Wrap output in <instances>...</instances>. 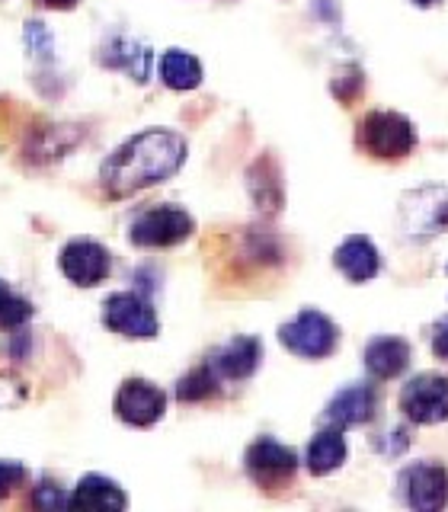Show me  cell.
<instances>
[{
	"mask_svg": "<svg viewBox=\"0 0 448 512\" xmlns=\"http://www.w3.org/2000/svg\"><path fill=\"white\" fill-rule=\"evenodd\" d=\"M32 311L36 308H32L26 298H20L4 279H0V330H20L32 317Z\"/></svg>",
	"mask_w": 448,
	"mask_h": 512,
	"instance_id": "ffe728a7",
	"label": "cell"
},
{
	"mask_svg": "<svg viewBox=\"0 0 448 512\" xmlns=\"http://www.w3.org/2000/svg\"><path fill=\"white\" fill-rule=\"evenodd\" d=\"M410 365V346L397 336H378L365 346V368L378 381H391L404 375Z\"/></svg>",
	"mask_w": 448,
	"mask_h": 512,
	"instance_id": "2e32d148",
	"label": "cell"
},
{
	"mask_svg": "<svg viewBox=\"0 0 448 512\" xmlns=\"http://www.w3.org/2000/svg\"><path fill=\"white\" fill-rule=\"evenodd\" d=\"M42 7H48V10H74L80 0H39Z\"/></svg>",
	"mask_w": 448,
	"mask_h": 512,
	"instance_id": "d4e9b609",
	"label": "cell"
},
{
	"mask_svg": "<svg viewBox=\"0 0 448 512\" xmlns=\"http://www.w3.org/2000/svg\"><path fill=\"white\" fill-rule=\"evenodd\" d=\"M372 413H375V394L368 384H349V388H343L340 394H336L324 410L327 423L340 426V429L372 420Z\"/></svg>",
	"mask_w": 448,
	"mask_h": 512,
	"instance_id": "5bb4252c",
	"label": "cell"
},
{
	"mask_svg": "<svg viewBox=\"0 0 448 512\" xmlns=\"http://www.w3.org/2000/svg\"><path fill=\"white\" fill-rule=\"evenodd\" d=\"M263 359V346L253 336H237L224 349H218L208 365L215 368V375L221 381H244L256 372V365Z\"/></svg>",
	"mask_w": 448,
	"mask_h": 512,
	"instance_id": "7c38bea8",
	"label": "cell"
},
{
	"mask_svg": "<svg viewBox=\"0 0 448 512\" xmlns=\"http://www.w3.org/2000/svg\"><path fill=\"white\" fill-rule=\"evenodd\" d=\"M400 487L407 503L420 512H439L448 506V471L439 464H416L400 477Z\"/></svg>",
	"mask_w": 448,
	"mask_h": 512,
	"instance_id": "30bf717a",
	"label": "cell"
},
{
	"mask_svg": "<svg viewBox=\"0 0 448 512\" xmlns=\"http://www.w3.org/2000/svg\"><path fill=\"white\" fill-rule=\"evenodd\" d=\"M112 48L119 52L106 58L112 68H125L135 80H148V48H138L132 42H116Z\"/></svg>",
	"mask_w": 448,
	"mask_h": 512,
	"instance_id": "44dd1931",
	"label": "cell"
},
{
	"mask_svg": "<svg viewBox=\"0 0 448 512\" xmlns=\"http://www.w3.org/2000/svg\"><path fill=\"white\" fill-rule=\"evenodd\" d=\"M400 410L413 423L432 426L448 420V378L442 375H420L400 391Z\"/></svg>",
	"mask_w": 448,
	"mask_h": 512,
	"instance_id": "8992f818",
	"label": "cell"
},
{
	"mask_svg": "<svg viewBox=\"0 0 448 512\" xmlns=\"http://www.w3.org/2000/svg\"><path fill=\"white\" fill-rule=\"evenodd\" d=\"M26 480V468L20 461H0V500L10 493V490H16Z\"/></svg>",
	"mask_w": 448,
	"mask_h": 512,
	"instance_id": "7402d4cb",
	"label": "cell"
},
{
	"mask_svg": "<svg viewBox=\"0 0 448 512\" xmlns=\"http://www.w3.org/2000/svg\"><path fill=\"white\" fill-rule=\"evenodd\" d=\"M183 160H186V141L176 132H167V128H151V132L128 138L106 160L100 180L109 196L125 199L148 186L170 180L183 167Z\"/></svg>",
	"mask_w": 448,
	"mask_h": 512,
	"instance_id": "6da1fadb",
	"label": "cell"
},
{
	"mask_svg": "<svg viewBox=\"0 0 448 512\" xmlns=\"http://www.w3.org/2000/svg\"><path fill=\"white\" fill-rule=\"evenodd\" d=\"M32 506H39V509H58V506H68V496H64L55 484H39L36 493H32Z\"/></svg>",
	"mask_w": 448,
	"mask_h": 512,
	"instance_id": "603a6c76",
	"label": "cell"
},
{
	"mask_svg": "<svg viewBox=\"0 0 448 512\" xmlns=\"http://www.w3.org/2000/svg\"><path fill=\"white\" fill-rule=\"evenodd\" d=\"M58 266L71 285L93 288L109 276L112 260H109V250L103 244H96V240H71V244L61 250Z\"/></svg>",
	"mask_w": 448,
	"mask_h": 512,
	"instance_id": "ba28073f",
	"label": "cell"
},
{
	"mask_svg": "<svg viewBox=\"0 0 448 512\" xmlns=\"http://www.w3.org/2000/svg\"><path fill=\"white\" fill-rule=\"evenodd\" d=\"M298 455L276 439H256L247 448V474L260 487H282L295 477Z\"/></svg>",
	"mask_w": 448,
	"mask_h": 512,
	"instance_id": "52a82bcc",
	"label": "cell"
},
{
	"mask_svg": "<svg viewBox=\"0 0 448 512\" xmlns=\"http://www.w3.org/2000/svg\"><path fill=\"white\" fill-rule=\"evenodd\" d=\"M359 141L378 160H400L416 148V132L400 112H368L359 125Z\"/></svg>",
	"mask_w": 448,
	"mask_h": 512,
	"instance_id": "7a4b0ae2",
	"label": "cell"
},
{
	"mask_svg": "<svg viewBox=\"0 0 448 512\" xmlns=\"http://www.w3.org/2000/svg\"><path fill=\"white\" fill-rule=\"evenodd\" d=\"M167 410V394L144 378H128L116 394V416L128 426H154Z\"/></svg>",
	"mask_w": 448,
	"mask_h": 512,
	"instance_id": "9c48e42d",
	"label": "cell"
},
{
	"mask_svg": "<svg viewBox=\"0 0 448 512\" xmlns=\"http://www.w3.org/2000/svg\"><path fill=\"white\" fill-rule=\"evenodd\" d=\"M333 263H336V269H340L349 282H368V279H375L378 276V266H381L378 247L368 237H362V234L346 237L343 244H340V250H336Z\"/></svg>",
	"mask_w": 448,
	"mask_h": 512,
	"instance_id": "9a60e30c",
	"label": "cell"
},
{
	"mask_svg": "<svg viewBox=\"0 0 448 512\" xmlns=\"http://www.w3.org/2000/svg\"><path fill=\"white\" fill-rule=\"evenodd\" d=\"M413 4H416V7H436L439 0H413Z\"/></svg>",
	"mask_w": 448,
	"mask_h": 512,
	"instance_id": "484cf974",
	"label": "cell"
},
{
	"mask_svg": "<svg viewBox=\"0 0 448 512\" xmlns=\"http://www.w3.org/2000/svg\"><path fill=\"white\" fill-rule=\"evenodd\" d=\"M346 455H349V448H346V439L340 436V426L324 429V432H317L308 445V468L317 477L333 474L346 461Z\"/></svg>",
	"mask_w": 448,
	"mask_h": 512,
	"instance_id": "e0dca14e",
	"label": "cell"
},
{
	"mask_svg": "<svg viewBox=\"0 0 448 512\" xmlns=\"http://www.w3.org/2000/svg\"><path fill=\"white\" fill-rule=\"evenodd\" d=\"M218 381L221 378L215 375V368L205 362L180 378V384H176V397H180L183 404H199V400H208L218 394Z\"/></svg>",
	"mask_w": 448,
	"mask_h": 512,
	"instance_id": "d6986e66",
	"label": "cell"
},
{
	"mask_svg": "<svg viewBox=\"0 0 448 512\" xmlns=\"http://www.w3.org/2000/svg\"><path fill=\"white\" fill-rule=\"evenodd\" d=\"M432 352H436V359L448 362V320H442L436 333H432Z\"/></svg>",
	"mask_w": 448,
	"mask_h": 512,
	"instance_id": "cb8c5ba5",
	"label": "cell"
},
{
	"mask_svg": "<svg viewBox=\"0 0 448 512\" xmlns=\"http://www.w3.org/2000/svg\"><path fill=\"white\" fill-rule=\"evenodd\" d=\"M192 231H196V221H192L189 212L176 205H157L132 221L128 237H132L135 247H173L183 244Z\"/></svg>",
	"mask_w": 448,
	"mask_h": 512,
	"instance_id": "277c9868",
	"label": "cell"
},
{
	"mask_svg": "<svg viewBox=\"0 0 448 512\" xmlns=\"http://www.w3.org/2000/svg\"><path fill=\"white\" fill-rule=\"evenodd\" d=\"M160 80L170 90H196L202 84V64L196 55L170 48V52L160 55Z\"/></svg>",
	"mask_w": 448,
	"mask_h": 512,
	"instance_id": "ac0fdd59",
	"label": "cell"
},
{
	"mask_svg": "<svg viewBox=\"0 0 448 512\" xmlns=\"http://www.w3.org/2000/svg\"><path fill=\"white\" fill-rule=\"evenodd\" d=\"M404 221L410 234H439L448 224V192L420 189L404 199Z\"/></svg>",
	"mask_w": 448,
	"mask_h": 512,
	"instance_id": "8fae6325",
	"label": "cell"
},
{
	"mask_svg": "<svg viewBox=\"0 0 448 512\" xmlns=\"http://www.w3.org/2000/svg\"><path fill=\"white\" fill-rule=\"evenodd\" d=\"M125 506H128V496L122 493V487L116 484V480L103 477V474L80 477V484L68 496V509H100V512H112V509H125Z\"/></svg>",
	"mask_w": 448,
	"mask_h": 512,
	"instance_id": "4fadbf2b",
	"label": "cell"
},
{
	"mask_svg": "<svg viewBox=\"0 0 448 512\" xmlns=\"http://www.w3.org/2000/svg\"><path fill=\"white\" fill-rule=\"evenodd\" d=\"M103 324L112 333L125 336V340H154L157 330H160L151 301L135 295V292L109 295L103 304Z\"/></svg>",
	"mask_w": 448,
	"mask_h": 512,
	"instance_id": "5b68a950",
	"label": "cell"
},
{
	"mask_svg": "<svg viewBox=\"0 0 448 512\" xmlns=\"http://www.w3.org/2000/svg\"><path fill=\"white\" fill-rule=\"evenodd\" d=\"M279 340L288 352H295L301 359H327L336 349L340 330L320 311H301L295 320H288L279 330Z\"/></svg>",
	"mask_w": 448,
	"mask_h": 512,
	"instance_id": "3957f363",
	"label": "cell"
}]
</instances>
